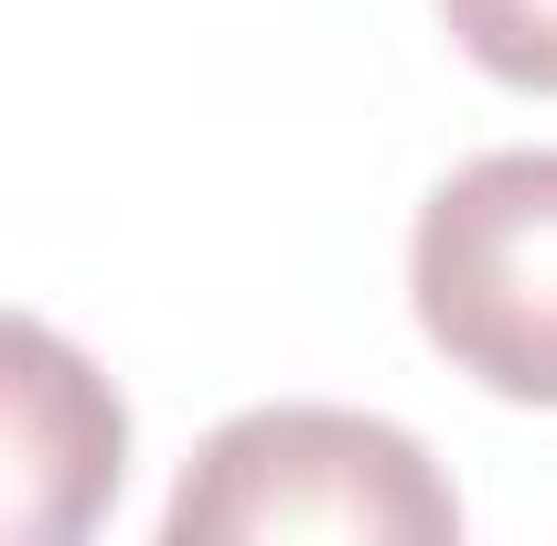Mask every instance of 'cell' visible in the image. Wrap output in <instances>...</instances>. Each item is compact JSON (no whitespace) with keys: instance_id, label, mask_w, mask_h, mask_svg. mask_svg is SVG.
Here are the masks:
<instances>
[{"instance_id":"2","label":"cell","mask_w":557,"mask_h":546,"mask_svg":"<svg viewBox=\"0 0 557 546\" xmlns=\"http://www.w3.org/2000/svg\"><path fill=\"white\" fill-rule=\"evenodd\" d=\"M408 300L450 375L557 408V150H483L418 204Z\"/></svg>"},{"instance_id":"3","label":"cell","mask_w":557,"mask_h":546,"mask_svg":"<svg viewBox=\"0 0 557 546\" xmlns=\"http://www.w3.org/2000/svg\"><path fill=\"white\" fill-rule=\"evenodd\" d=\"M129 482V408L65 333L0 311V546H75Z\"/></svg>"},{"instance_id":"1","label":"cell","mask_w":557,"mask_h":546,"mask_svg":"<svg viewBox=\"0 0 557 546\" xmlns=\"http://www.w3.org/2000/svg\"><path fill=\"white\" fill-rule=\"evenodd\" d=\"M172 546H289V536H344V546H450L461 493L429 472L408 429L354 408H247L225 418L161 514Z\"/></svg>"},{"instance_id":"4","label":"cell","mask_w":557,"mask_h":546,"mask_svg":"<svg viewBox=\"0 0 557 546\" xmlns=\"http://www.w3.org/2000/svg\"><path fill=\"white\" fill-rule=\"evenodd\" d=\"M440 22L483 75L557 97V0H440Z\"/></svg>"}]
</instances>
